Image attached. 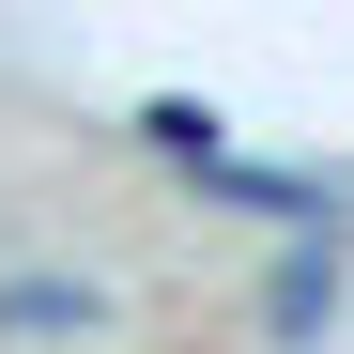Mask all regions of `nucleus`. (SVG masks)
<instances>
[{
  "mask_svg": "<svg viewBox=\"0 0 354 354\" xmlns=\"http://www.w3.org/2000/svg\"><path fill=\"white\" fill-rule=\"evenodd\" d=\"M0 324H16V339H62V324H93V292H0Z\"/></svg>",
  "mask_w": 354,
  "mask_h": 354,
  "instance_id": "f257e3e1",
  "label": "nucleus"
}]
</instances>
